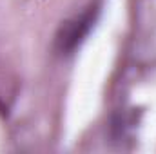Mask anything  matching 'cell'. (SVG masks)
<instances>
[{
    "mask_svg": "<svg viewBox=\"0 0 156 154\" xmlns=\"http://www.w3.org/2000/svg\"><path fill=\"white\" fill-rule=\"evenodd\" d=\"M96 18H98V7L96 5H89L80 15H75V16L67 18L66 22H62V26L58 27L56 37H55L56 51L60 54L75 53L83 44V40L87 38L91 29L94 27Z\"/></svg>",
    "mask_w": 156,
    "mask_h": 154,
    "instance_id": "cell-1",
    "label": "cell"
}]
</instances>
